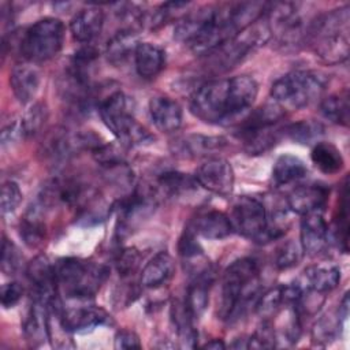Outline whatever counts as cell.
Wrapping results in <instances>:
<instances>
[{
	"label": "cell",
	"instance_id": "cell-1",
	"mask_svg": "<svg viewBox=\"0 0 350 350\" xmlns=\"http://www.w3.org/2000/svg\"><path fill=\"white\" fill-rule=\"evenodd\" d=\"M260 290V268L256 260L242 257L232 261L221 279L219 317L224 321L239 319Z\"/></svg>",
	"mask_w": 350,
	"mask_h": 350
},
{
	"label": "cell",
	"instance_id": "cell-2",
	"mask_svg": "<svg viewBox=\"0 0 350 350\" xmlns=\"http://www.w3.org/2000/svg\"><path fill=\"white\" fill-rule=\"evenodd\" d=\"M350 7L347 4L316 18L306 30V40L313 52L328 64H338L349 57Z\"/></svg>",
	"mask_w": 350,
	"mask_h": 350
},
{
	"label": "cell",
	"instance_id": "cell-3",
	"mask_svg": "<svg viewBox=\"0 0 350 350\" xmlns=\"http://www.w3.org/2000/svg\"><path fill=\"white\" fill-rule=\"evenodd\" d=\"M98 113L103 123L124 146H142L154 141V135L134 118L130 97L120 90L98 103Z\"/></svg>",
	"mask_w": 350,
	"mask_h": 350
},
{
	"label": "cell",
	"instance_id": "cell-4",
	"mask_svg": "<svg viewBox=\"0 0 350 350\" xmlns=\"http://www.w3.org/2000/svg\"><path fill=\"white\" fill-rule=\"evenodd\" d=\"M59 293L74 299L93 298L108 278V267L79 258L64 257L55 262Z\"/></svg>",
	"mask_w": 350,
	"mask_h": 350
},
{
	"label": "cell",
	"instance_id": "cell-5",
	"mask_svg": "<svg viewBox=\"0 0 350 350\" xmlns=\"http://www.w3.org/2000/svg\"><path fill=\"white\" fill-rule=\"evenodd\" d=\"M327 81L323 74L309 70H295L278 78L271 88L272 100L286 112L305 108L319 100Z\"/></svg>",
	"mask_w": 350,
	"mask_h": 350
},
{
	"label": "cell",
	"instance_id": "cell-6",
	"mask_svg": "<svg viewBox=\"0 0 350 350\" xmlns=\"http://www.w3.org/2000/svg\"><path fill=\"white\" fill-rule=\"evenodd\" d=\"M190 111L205 123L227 124L234 122L230 78H216L200 85L190 98Z\"/></svg>",
	"mask_w": 350,
	"mask_h": 350
},
{
	"label": "cell",
	"instance_id": "cell-7",
	"mask_svg": "<svg viewBox=\"0 0 350 350\" xmlns=\"http://www.w3.org/2000/svg\"><path fill=\"white\" fill-rule=\"evenodd\" d=\"M64 25L57 18H42L29 26L19 42L22 56L29 63H42L55 57L64 42Z\"/></svg>",
	"mask_w": 350,
	"mask_h": 350
},
{
	"label": "cell",
	"instance_id": "cell-8",
	"mask_svg": "<svg viewBox=\"0 0 350 350\" xmlns=\"http://www.w3.org/2000/svg\"><path fill=\"white\" fill-rule=\"evenodd\" d=\"M230 220L234 231L256 243H267L278 239L269 230L265 204L256 197H239L231 208Z\"/></svg>",
	"mask_w": 350,
	"mask_h": 350
},
{
	"label": "cell",
	"instance_id": "cell-9",
	"mask_svg": "<svg viewBox=\"0 0 350 350\" xmlns=\"http://www.w3.org/2000/svg\"><path fill=\"white\" fill-rule=\"evenodd\" d=\"M157 193L150 187H137L130 194L122 197L113 205L118 215V234L126 235L138 223L146 219L156 208Z\"/></svg>",
	"mask_w": 350,
	"mask_h": 350
},
{
	"label": "cell",
	"instance_id": "cell-10",
	"mask_svg": "<svg viewBox=\"0 0 350 350\" xmlns=\"http://www.w3.org/2000/svg\"><path fill=\"white\" fill-rule=\"evenodd\" d=\"M265 19L271 36H275L283 45L299 44L302 37L306 36L302 18L294 3L268 4Z\"/></svg>",
	"mask_w": 350,
	"mask_h": 350
},
{
	"label": "cell",
	"instance_id": "cell-11",
	"mask_svg": "<svg viewBox=\"0 0 350 350\" xmlns=\"http://www.w3.org/2000/svg\"><path fill=\"white\" fill-rule=\"evenodd\" d=\"M194 178L198 186L220 197H227L232 193L235 180L234 170L223 157H208V160L197 168Z\"/></svg>",
	"mask_w": 350,
	"mask_h": 350
},
{
	"label": "cell",
	"instance_id": "cell-12",
	"mask_svg": "<svg viewBox=\"0 0 350 350\" xmlns=\"http://www.w3.org/2000/svg\"><path fill=\"white\" fill-rule=\"evenodd\" d=\"M62 327L68 334H83L107 325L111 323V316L107 310L100 306L86 305V306H74V308H62V305L53 306Z\"/></svg>",
	"mask_w": 350,
	"mask_h": 350
},
{
	"label": "cell",
	"instance_id": "cell-13",
	"mask_svg": "<svg viewBox=\"0 0 350 350\" xmlns=\"http://www.w3.org/2000/svg\"><path fill=\"white\" fill-rule=\"evenodd\" d=\"M26 276L33 288V297L38 298L48 305L59 299V287L56 279L55 264L48 257L37 256L26 267Z\"/></svg>",
	"mask_w": 350,
	"mask_h": 350
},
{
	"label": "cell",
	"instance_id": "cell-14",
	"mask_svg": "<svg viewBox=\"0 0 350 350\" xmlns=\"http://www.w3.org/2000/svg\"><path fill=\"white\" fill-rule=\"evenodd\" d=\"M227 146V139L219 135L186 134L172 139L170 144L172 154L182 159L212 157L215 152H220Z\"/></svg>",
	"mask_w": 350,
	"mask_h": 350
},
{
	"label": "cell",
	"instance_id": "cell-15",
	"mask_svg": "<svg viewBox=\"0 0 350 350\" xmlns=\"http://www.w3.org/2000/svg\"><path fill=\"white\" fill-rule=\"evenodd\" d=\"M329 190L320 183H306L295 186L286 197L287 208L301 216L323 212L328 201Z\"/></svg>",
	"mask_w": 350,
	"mask_h": 350
},
{
	"label": "cell",
	"instance_id": "cell-16",
	"mask_svg": "<svg viewBox=\"0 0 350 350\" xmlns=\"http://www.w3.org/2000/svg\"><path fill=\"white\" fill-rule=\"evenodd\" d=\"M329 227L323 217V212H313L302 216L299 243L305 254L316 257L328 246Z\"/></svg>",
	"mask_w": 350,
	"mask_h": 350
},
{
	"label": "cell",
	"instance_id": "cell-17",
	"mask_svg": "<svg viewBox=\"0 0 350 350\" xmlns=\"http://www.w3.org/2000/svg\"><path fill=\"white\" fill-rule=\"evenodd\" d=\"M49 305L33 297L22 323L23 335L29 346L38 347L49 339Z\"/></svg>",
	"mask_w": 350,
	"mask_h": 350
},
{
	"label": "cell",
	"instance_id": "cell-18",
	"mask_svg": "<svg viewBox=\"0 0 350 350\" xmlns=\"http://www.w3.org/2000/svg\"><path fill=\"white\" fill-rule=\"evenodd\" d=\"M340 282V269L332 264H314L308 268L301 275L297 282L304 291H310L316 294H327L334 290Z\"/></svg>",
	"mask_w": 350,
	"mask_h": 350
},
{
	"label": "cell",
	"instance_id": "cell-19",
	"mask_svg": "<svg viewBox=\"0 0 350 350\" xmlns=\"http://www.w3.org/2000/svg\"><path fill=\"white\" fill-rule=\"evenodd\" d=\"M149 113L153 124L161 133H174L182 124V107L168 96H154L149 100Z\"/></svg>",
	"mask_w": 350,
	"mask_h": 350
},
{
	"label": "cell",
	"instance_id": "cell-20",
	"mask_svg": "<svg viewBox=\"0 0 350 350\" xmlns=\"http://www.w3.org/2000/svg\"><path fill=\"white\" fill-rule=\"evenodd\" d=\"M41 83V75L33 63H19L12 67L10 85L16 100L26 105L33 101Z\"/></svg>",
	"mask_w": 350,
	"mask_h": 350
},
{
	"label": "cell",
	"instance_id": "cell-21",
	"mask_svg": "<svg viewBox=\"0 0 350 350\" xmlns=\"http://www.w3.org/2000/svg\"><path fill=\"white\" fill-rule=\"evenodd\" d=\"M197 235L206 239H224L234 232L230 216L217 209H208L197 215L189 224Z\"/></svg>",
	"mask_w": 350,
	"mask_h": 350
},
{
	"label": "cell",
	"instance_id": "cell-22",
	"mask_svg": "<svg viewBox=\"0 0 350 350\" xmlns=\"http://www.w3.org/2000/svg\"><path fill=\"white\" fill-rule=\"evenodd\" d=\"M104 26V11L98 7L81 10L70 22L72 38L81 44H90L97 38Z\"/></svg>",
	"mask_w": 350,
	"mask_h": 350
},
{
	"label": "cell",
	"instance_id": "cell-23",
	"mask_svg": "<svg viewBox=\"0 0 350 350\" xmlns=\"http://www.w3.org/2000/svg\"><path fill=\"white\" fill-rule=\"evenodd\" d=\"M175 275V262L171 254L160 252L153 256L142 268L139 283L145 288H160Z\"/></svg>",
	"mask_w": 350,
	"mask_h": 350
},
{
	"label": "cell",
	"instance_id": "cell-24",
	"mask_svg": "<svg viewBox=\"0 0 350 350\" xmlns=\"http://www.w3.org/2000/svg\"><path fill=\"white\" fill-rule=\"evenodd\" d=\"M48 211L38 202L34 201L26 211L19 224V235L26 246L36 249L38 247L46 235V226L44 216Z\"/></svg>",
	"mask_w": 350,
	"mask_h": 350
},
{
	"label": "cell",
	"instance_id": "cell-25",
	"mask_svg": "<svg viewBox=\"0 0 350 350\" xmlns=\"http://www.w3.org/2000/svg\"><path fill=\"white\" fill-rule=\"evenodd\" d=\"M212 276V271L193 276V280L186 290L183 305L193 320H198L208 306Z\"/></svg>",
	"mask_w": 350,
	"mask_h": 350
},
{
	"label": "cell",
	"instance_id": "cell-26",
	"mask_svg": "<svg viewBox=\"0 0 350 350\" xmlns=\"http://www.w3.org/2000/svg\"><path fill=\"white\" fill-rule=\"evenodd\" d=\"M134 64L141 78L152 79L163 71L165 53L160 46L152 42H139L134 53Z\"/></svg>",
	"mask_w": 350,
	"mask_h": 350
},
{
	"label": "cell",
	"instance_id": "cell-27",
	"mask_svg": "<svg viewBox=\"0 0 350 350\" xmlns=\"http://www.w3.org/2000/svg\"><path fill=\"white\" fill-rule=\"evenodd\" d=\"M138 44L135 30L127 27L116 31L107 42L105 55L108 62L113 66H123L131 56L134 57Z\"/></svg>",
	"mask_w": 350,
	"mask_h": 350
},
{
	"label": "cell",
	"instance_id": "cell-28",
	"mask_svg": "<svg viewBox=\"0 0 350 350\" xmlns=\"http://www.w3.org/2000/svg\"><path fill=\"white\" fill-rule=\"evenodd\" d=\"M238 131L245 152H247L249 154H261L275 146V144L279 141L282 130L276 129V126H272Z\"/></svg>",
	"mask_w": 350,
	"mask_h": 350
},
{
	"label": "cell",
	"instance_id": "cell-29",
	"mask_svg": "<svg viewBox=\"0 0 350 350\" xmlns=\"http://www.w3.org/2000/svg\"><path fill=\"white\" fill-rule=\"evenodd\" d=\"M156 193H161L165 197H180L187 194L198 186L194 175H189L179 171H165L157 178Z\"/></svg>",
	"mask_w": 350,
	"mask_h": 350
},
{
	"label": "cell",
	"instance_id": "cell-30",
	"mask_svg": "<svg viewBox=\"0 0 350 350\" xmlns=\"http://www.w3.org/2000/svg\"><path fill=\"white\" fill-rule=\"evenodd\" d=\"M310 160L325 175H335L345 167L340 150L331 142H317L310 152Z\"/></svg>",
	"mask_w": 350,
	"mask_h": 350
},
{
	"label": "cell",
	"instance_id": "cell-31",
	"mask_svg": "<svg viewBox=\"0 0 350 350\" xmlns=\"http://www.w3.org/2000/svg\"><path fill=\"white\" fill-rule=\"evenodd\" d=\"M308 174L305 163L293 154H282L272 168V179L278 186H286L304 179Z\"/></svg>",
	"mask_w": 350,
	"mask_h": 350
},
{
	"label": "cell",
	"instance_id": "cell-32",
	"mask_svg": "<svg viewBox=\"0 0 350 350\" xmlns=\"http://www.w3.org/2000/svg\"><path fill=\"white\" fill-rule=\"evenodd\" d=\"M320 113L331 123L347 126L349 123V96L346 92L331 94L320 101Z\"/></svg>",
	"mask_w": 350,
	"mask_h": 350
},
{
	"label": "cell",
	"instance_id": "cell-33",
	"mask_svg": "<svg viewBox=\"0 0 350 350\" xmlns=\"http://www.w3.org/2000/svg\"><path fill=\"white\" fill-rule=\"evenodd\" d=\"M342 320L338 312L321 316L312 328V342L319 346H327L338 339Z\"/></svg>",
	"mask_w": 350,
	"mask_h": 350
},
{
	"label": "cell",
	"instance_id": "cell-34",
	"mask_svg": "<svg viewBox=\"0 0 350 350\" xmlns=\"http://www.w3.org/2000/svg\"><path fill=\"white\" fill-rule=\"evenodd\" d=\"M349 191H347V180L343 183L342 194L339 198L338 212L335 217V239L338 242V247L347 253L349 250Z\"/></svg>",
	"mask_w": 350,
	"mask_h": 350
},
{
	"label": "cell",
	"instance_id": "cell-35",
	"mask_svg": "<svg viewBox=\"0 0 350 350\" xmlns=\"http://www.w3.org/2000/svg\"><path fill=\"white\" fill-rule=\"evenodd\" d=\"M48 119V108L44 103H34L21 119L23 138H31L40 133Z\"/></svg>",
	"mask_w": 350,
	"mask_h": 350
},
{
	"label": "cell",
	"instance_id": "cell-36",
	"mask_svg": "<svg viewBox=\"0 0 350 350\" xmlns=\"http://www.w3.org/2000/svg\"><path fill=\"white\" fill-rule=\"evenodd\" d=\"M304 254V250L301 247V243L290 239L283 242L280 246H278L275 256H273V264L278 269H290L301 261Z\"/></svg>",
	"mask_w": 350,
	"mask_h": 350
},
{
	"label": "cell",
	"instance_id": "cell-37",
	"mask_svg": "<svg viewBox=\"0 0 350 350\" xmlns=\"http://www.w3.org/2000/svg\"><path fill=\"white\" fill-rule=\"evenodd\" d=\"M283 133L295 142L308 144L323 134V126L319 122L313 120H301L293 124H288L283 129Z\"/></svg>",
	"mask_w": 350,
	"mask_h": 350
},
{
	"label": "cell",
	"instance_id": "cell-38",
	"mask_svg": "<svg viewBox=\"0 0 350 350\" xmlns=\"http://www.w3.org/2000/svg\"><path fill=\"white\" fill-rule=\"evenodd\" d=\"M196 237L197 234L193 231L190 226H187L178 242L179 256L185 261H187V264H193L196 260L204 258V250Z\"/></svg>",
	"mask_w": 350,
	"mask_h": 350
},
{
	"label": "cell",
	"instance_id": "cell-39",
	"mask_svg": "<svg viewBox=\"0 0 350 350\" xmlns=\"http://www.w3.org/2000/svg\"><path fill=\"white\" fill-rule=\"evenodd\" d=\"M22 260H23V256L21 254L18 246L4 237L1 243V261H0L3 273L8 276L15 275L22 267Z\"/></svg>",
	"mask_w": 350,
	"mask_h": 350
},
{
	"label": "cell",
	"instance_id": "cell-40",
	"mask_svg": "<svg viewBox=\"0 0 350 350\" xmlns=\"http://www.w3.org/2000/svg\"><path fill=\"white\" fill-rule=\"evenodd\" d=\"M276 332L269 320H262L261 325L249 336L246 349H272L276 347Z\"/></svg>",
	"mask_w": 350,
	"mask_h": 350
},
{
	"label": "cell",
	"instance_id": "cell-41",
	"mask_svg": "<svg viewBox=\"0 0 350 350\" xmlns=\"http://www.w3.org/2000/svg\"><path fill=\"white\" fill-rule=\"evenodd\" d=\"M141 254L134 247H124L120 249L115 258V267L120 276L127 278L131 276L139 267Z\"/></svg>",
	"mask_w": 350,
	"mask_h": 350
},
{
	"label": "cell",
	"instance_id": "cell-42",
	"mask_svg": "<svg viewBox=\"0 0 350 350\" xmlns=\"http://www.w3.org/2000/svg\"><path fill=\"white\" fill-rule=\"evenodd\" d=\"M22 191L16 182L7 180L1 186V212L3 215H10L16 211L22 201Z\"/></svg>",
	"mask_w": 350,
	"mask_h": 350
},
{
	"label": "cell",
	"instance_id": "cell-43",
	"mask_svg": "<svg viewBox=\"0 0 350 350\" xmlns=\"http://www.w3.org/2000/svg\"><path fill=\"white\" fill-rule=\"evenodd\" d=\"M23 295V287L18 282H10L3 284L0 298H1V305L4 309L14 308L22 298Z\"/></svg>",
	"mask_w": 350,
	"mask_h": 350
},
{
	"label": "cell",
	"instance_id": "cell-44",
	"mask_svg": "<svg viewBox=\"0 0 350 350\" xmlns=\"http://www.w3.org/2000/svg\"><path fill=\"white\" fill-rule=\"evenodd\" d=\"M139 336L130 329H120L115 335V349H139Z\"/></svg>",
	"mask_w": 350,
	"mask_h": 350
},
{
	"label": "cell",
	"instance_id": "cell-45",
	"mask_svg": "<svg viewBox=\"0 0 350 350\" xmlns=\"http://www.w3.org/2000/svg\"><path fill=\"white\" fill-rule=\"evenodd\" d=\"M204 349H213V350H219V349H224L226 343L221 339H211L209 342H206L205 345H202Z\"/></svg>",
	"mask_w": 350,
	"mask_h": 350
}]
</instances>
